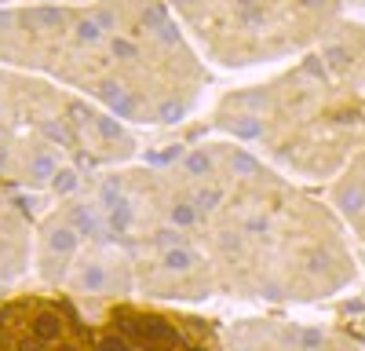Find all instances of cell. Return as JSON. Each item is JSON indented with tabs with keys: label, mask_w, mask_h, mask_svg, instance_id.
Here are the masks:
<instances>
[{
	"label": "cell",
	"mask_w": 365,
	"mask_h": 351,
	"mask_svg": "<svg viewBox=\"0 0 365 351\" xmlns=\"http://www.w3.org/2000/svg\"><path fill=\"white\" fill-rule=\"evenodd\" d=\"M0 66L41 73L132 125L182 121L208 84L165 0L0 8Z\"/></svg>",
	"instance_id": "obj_1"
},
{
	"label": "cell",
	"mask_w": 365,
	"mask_h": 351,
	"mask_svg": "<svg viewBox=\"0 0 365 351\" xmlns=\"http://www.w3.org/2000/svg\"><path fill=\"white\" fill-rule=\"evenodd\" d=\"M15 128L48 139L70 154L77 168L125 161L135 154V136L113 113L91 106L84 96L55 81L0 66V143H8Z\"/></svg>",
	"instance_id": "obj_2"
},
{
	"label": "cell",
	"mask_w": 365,
	"mask_h": 351,
	"mask_svg": "<svg viewBox=\"0 0 365 351\" xmlns=\"http://www.w3.org/2000/svg\"><path fill=\"white\" fill-rule=\"evenodd\" d=\"M194 48L223 66L282 58L307 37V19L332 11V0H165Z\"/></svg>",
	"instance_id": "obj_3"
},
{
	"label": "cell",
	"mask_w": 365,
	"mask_h": 351,
	"mask_svg": "<svg viewBox=\"0 0 365 351\" xmlns=\"http://www.w3.org/2000/svg\"><path fill=\"white\" fill-rule=\"evenodd\" d=\"M340 209L347 216H361L365 213V183H347L340 187Z\"/></svg>",
	"instance_id": "obj_4"
},
{
	"label": "cell",
	"mask_w": 365,
	"mask_h": 351,
	"mask_svg": "<svg viewBox=\"0 0 365 351\" xmlns=\"http://www.w3.org/2000/svg\"><path fill=\"white\" fill-rule=\"evenodd\" d=\"M26 4H88V0H0V8H26Z\"/></svg>",
	"instance_id": "obj_5"
}]
</instances>
